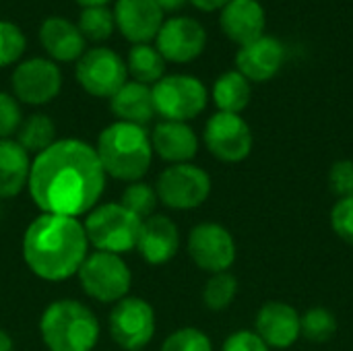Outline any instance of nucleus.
Here are the masks:
<instances>
[{"mask_svg":"<svg viewBox=\"0 0 353 351\" xmlns=\"http://www.w3.org/2000/svg\"><path fill=\"white\" fill-rule=\"evenodd\" d=\"M108 176L85 141L60 139L33 157L27 190L41 213L81 217L99 205Z\"/></svg>","mask_w":353,"mask_h":351,"instance_id":"nucleus-1","label":"nucleus"},{"mask_svg":"<svg viewBox=\"0 0 353 351\" xmlns=\"http://www.w3.org/2000/svg\"><path fill=\"white\" fill-rule=\"evenodd\" d=\"M21 250L35 277L58 283L79 273L89 254V240L81 219L41 213L27 225Z\"/></svg>","mask_w":353,"mask_h":351,"instance_id":"nucleus-2","label":"nucleus"},{"mask_svg":"<svg viewBox=\"0 0 353 351\" xmlns=\"http://www.w3.org/2000/svg\"><path fill=\"white\" fill-rule=\"evenodd\" d=\"M95 153L105 176L126 184L143 180L153 163L149 130L145 126L118 120L99 132Z\"/></svg>","mask_w":353,"mask_h":351,"instance_id":"nucleus-3","label":"nucleus"},{"mask_svg":"<svg viewBox=\"0 0 353 351\" xmlns=\"http://www.w3.org/2000/svg\"><path fill=\"white\" fill-rule=\"evenodd\" d=\"M39 335L48 351H93L99 341V321L83 302L62 298L41 312Z\"/></svg>","mask_w":353,"mask_h":351,"instance_id":"nucleus-4","label":"nucleus"},{"mask_svg":"<svg viewBox=\"0 0 353 351\" xmlns=\"http://www.w3.org/2000/svg\"><path fill=\"white\" fill-rule=\"evenodd\" d=\"M141 219L120 203H99L83 221L89 246L101 252L126 254L134 250Z\"/></svg>","mask_w":353,"mask_h":351,"instance_id":"nucleus-5","label":"nucleus"},{"mask_svg":"<svg viewBox=\"0 0 353 351\" xmlns=\"http://www.w3.org/2000/svg\"><path fill=\"white\" fill-rule=\"evenodd\" d=\"M83 294L99 304H116L130 296L132 273L120 254L89 252L77 273Z\"/></svg>","mask_w":353,"mask_h":351,"instance_id":"nucleus-6","label":"nucleus"},{"mask_svg":"<svg viewBox=\"0 0 353 351\" xmlns=\"http://www.w3.org/2000/svg\"><path fill=\"white\" fill-rule=\"evenodd\" d=\"M151 93L155 114L174 122L194 120L209 103L205 83L192 74H165L151 87Z\"/></svg>","mask_w":353,"mask_h":351,"instance_id":"nucleus-7","label":"nucleus"},{"mask_svg":"<svg viewBox=\"0 0 353 351\" xmlns=\"http://www.w3.org/2000/svg\"><path fill=\"white\" fill-rule=\"evenodd\" d=\"M211 176L194 163L168 166L155 182V192L161 205L174 211H192L203 207L211 197Z\"/></svg>","mask_w":353,"mask_h":351,"instance_id":"nucleus-8","label":"nucleus"},{"mask_svg":"<svg viewBox=\"0 0 353 351\" xmlns=\"http://www.w3.org/2000/svg\"><path fill=\"white\" fill-rule=\"evenodd\" d=\"M74 79L91 97L110 99L128 81V70L124 58L118 52L105 46H97L85 50V54L77 60Z\"/></svg>","mask_w":353,"mask_h":351,"instance_id":"nucleus-9","label":"nucleus"},{"mask_svg":"<svg viewBox=\"0 0 353 351\" xmlns=\"http://www.w3.org/2000/svg\"><path fill=\"white\" fill-rule=\"evenodd\" d=\"M108 329L118 348L124 351H141L155 337V310L147 300L139 296H126L114 304L108 319Z\"/></svg>","mask_w":353,"mask_h":351,"instance_id":"nucleus-10","label":"nucleus"},{"mask_svg":"<svg viewBox=\"0 0 353 351\" xmlns=\"http://www.w3.org/2000/svg\"><path fill=\"white\" fill-rule=\"evenodd\" d=\"M207 151L221 163H240L250 157L254 134L242 114L215 112L203 130Z\"/></svg>","mask_w":353,"mask_h":351,"instance_id":"nucleus-11","label":"nucleus"},{"mask_svg":"<svg viewBox=\"0 0 353 351\" xmlns=\"http://www.w3.org/2000/svg\"><path fill=\"white\" fill-rule=\"evenodd\" d=\"M190 261L205 273H225L234 267L238 246L232 232L215 221L196 223L186 240Z\"/></svg>","mask_w":353,"mask_h":351,"instance_id":"nucleus-12","label":"nucleus"},{"mask_svg":"<svg viewBox=\"0 0 353 351\" xmlns=\"http://www.w3.org/2000/svg\"><path fill=\"white\" fill-rule=\"evenodd\" d=\"M62 89V72L50 58H27L19 62L10 74V91L19 103L46 106L58 97Z\"/></svg>","mask_w":353,"mask_h":351,"instance_id":"nucleus-13","label":"nucleus"},{"mask_svg":"<svg viewBox=\"0 0 353 351\" xmlns=\"http://www.w3.org/2000/svg\"><path fill=\"white\" fill-rule=\"evenodd\" d=\"M155 48L165 62L188 64L205 52L207 31L192 17H170L155 37Z\"/></svg>","mask_w":353,"mask_h":351,"instance_id":"nucleus-14","label":"nucleus"},{"mask_svg":"<svg viewBox=\"0 0 353 351\" xmlns=\"http://www.w3.org/2000/svg\"><path fill=\"white\" fill-rule=\"evenodd\" d=\"M300 312L281 300L265 302L254 317V333L269 350H288L302 337Z\"/></svg>","mask_w":353,"mask_h":351,"instance_id":"nucleus-15","label":"nucleus"},{"mask_svg":"<svg viewBox=\"0 0 353 351\" xmlns=\"http://www.w3.org/2000/svg\"><path fill=\"white\" fill-rule=\"evenodd\" d=\"M116 29L134 43H149L157 37L163 25V10L155 0H116L112 8Z\"/></svg>","mask_w":353,"mask_h":351,"instance_id":"nucleus-16","label":"nucleus"},{"mask_svg":"<svg viewBox=\"0 0 353 351\" xmlns=\"http://www.w3.org/2000/svg\"><path fill=\"white\" fill-rule=\"evenodd\" d=\"M134 250H139L141 259L151 267L170 263L180 250V230L176 221L159 213L143 219Z\"/></svg>","mask_w":353,"mask_h":351,"instance_id":"nucleus-17","label":"nucleus"},{"mask_svg":"<svg viewBox=\"0 0 353 351\" xmlns=\"http://www.w3.org/2000/svg\"><path fill=\"white\" fill-rule=\"evenodd\" d=\"M285 62V46L273 37L263 35L236 52V70L242 72L250 83L271 81Z\"/></svg>","mask_w":353,"mask_h":351,"instance_id":"nucleus-18","label":"nucleus"},{"mask_svg":"<svg viewBox=\"0 0 353 351\" xmlns=\"http://www.w3.org/2000/svg\"><path fill=\"white\" fill-rule=\"evenodd\" d=\"M153 155L168 161L170 166L192 163L199 153V137L188 122L161 120L149 132Z\"/></svg>","mask_w":353,"mask_h":351,"instance_id":"nucleus-19","label":"nucleus"},{"mask_svg":"<svg viewBox=\"0 0 353 351\" xmlns=\"http://www.w3.org/2000/svg\"><path fill=\"white\" fill-rule=\"evenodd\" d=\"M267 25L265 8L259 0H230L219 10V27L228 39L240 48L263 37Z\"/></svg>","mask_w":353,"mask_h":351,"instance_id":"nucleus-20","label":"nucleus"},{"mask_svg":"<svg viewBox=\"0 0 353 351\" xmlns=\"http://www.w3.org/2000/svg\"><path fill=\"white\" fill-rule=\"evenodd\" d=\"M39 41L54 62H77L87 50L77 23L64 17H48L39 27Z\"/></svg>","mask_w":353,"mask_h":351,"instance_id":"nucleus-21","label":"nucleus"},{"mask_svg":"<svg viewBox=\"0 0 353 351\" xmlns=\"http://www.w3.org/2000/svg\"><path fill=\"white\" fill-rule=\"evenodd\" d=\"M110 110L118 122H128L145 128L157 116L151 87L137 81H126L122 89L110 97Z\"/></svg>","mask_w":353,"mask_h":351,"instance_id":"nucleus-22","label":"nucleus"},{"mask_svg":"<svg viewBox=\"0 0 353 351\" xmlns=\"http://www.w3.org/2000/svg\"><path fill=\"white\" fill-rule=\"evenodd\" d=\"M31 161L14 139H0V199H14L27 188Z\"/></svg>","mask_w":353,"mask_h":351,"instance_id":"nucleus-23","label":"nucleus"},{"mask_svg":"<svg viewBox=\"0 0 353 351\" xmlns=\"http://www.w3.org/2000/svg\"><path fill=\"white\" fill-rule=\"evenodd\" d=\"M211 97L217 106V112L242 114L252 99V83L236 68L225 70L215 79Z\"/></svg>","mask_w":353,"mask_h":351,"instance_id":"nucleus-24","label":"nucleus"},{"mask_svg":"<svg viewBox=\"0 0 353 351\" xmlns=\"http://www.w3.org/2000/svg\"><path fill=\"white\" fill-rule=\"evenodd\" d=\"M126 70L132 81L153 87L165 77V60L151 43H134L126 56Z\"/></svg>","mask_w":353,"mask_h":351,"instance_id":"nucleus-25","label":"nucleus"},{"mask_svg":"<svg viewBox=\"0 0 353 351\" xmlns=\"http://www.w3.org/2000/svg\"><path fill=\"white\" fill-rule=\"evenodd\" d=\"M14 141L29 155L35 157V155H39L41 151H46L48 147H52L58 141L56 139V124L46 114H31L21 122Z\"/></svg>","mask_w":353,"mask_h":351,"instance_id":"nucleus-26","label":"nucleus"},{"mask_svg":"<svg viewBox=\"0 0 353 351\" xmlns=\"http://www.w3.org/2000/svg\"><path fill=\"white\" fill-rule=\"evenodd\" d=\"M238 292H240V283L234 273L230 271L215 273L207 279L203 288V304L211 312H223L234 304Z\"/></svg>","mask_w":353,"mask_h":351,"instance_id":"nucleus-27","label":"nucleus"},{"mask_svg":"<svg viewBox=\"0 0 353 351\" xmlns=\"http://www.w3.org/2000/svg\"><path fill=\"white\" fill-rule=\"evenodd\" d=\"M302 337L310 343H327L335 337L339 329V321L333 310L325 306H312L300 317Z\"/></svg>","mask_w":353,"mask_h":351,"instance_id":"nucleus-28","label":"nucleus"},{"mask_svg":"<svg viewBox=\"0 0 353 351\" xmlns=\"http://www.w3.org/2000/svg\"><path fill=\"white\" fill-rule=\"evenodd\" d=\"M77 27L83 33L85 41H105L116 29L114 12L108 6H87L81 10Z\"/></svg>","mask_w":353,"mask_h":351,"instance_id":"nucleus-29","label":"nucleus"},{"mask_svg":"<svg viewBox=\"0 0 353 351\" xmlns=\"http://www.w3.org/2000/svg\"><path fill=\"white\" fill-rule=\"evenodd\" d=\"M122 207H126L130 213H134L141 221L155 215V209H157V192H155V186L147 184L145 180H139V182H130L126 184V188L122 190V197L118 201Z\"/></svg>","mask_w":353,"mask_h":351,"instance_id":"nucleus-30","label":"nucleus"},{"mask_svg":"<svg viewBox=\"0 0 353 351\" xmlns=\"http://www.w3.org/2000/svg\"><path fill=\"white\" fill-rule=\"evenodd\" d=\"M25 48L27 37L21 27L12 21L0 19V68L17 64V60L25 54Z\"/></svg>","mask_w":353,"mask_h":351,"instance_id":"nucleus-31","label":"nucleus"},{"mask_svg":"<svg viewBox=\"0 0 353 351\" xmlns=\"http://www.w3.org/2000/svg\"><path fill=\"white\" fill-rule=\"evenodd\" d=\"M159 351H213V341L196 327H182L165 337Z\"/></svg>","mask_w":353,"mask_h":351,"instance_id":"nucleus-32","label":"nucleus"},{"mask_svg":"<svg viewBox=\"0 0 353 351\" xmlns=\"http://www.w3.org/2000/svg\"><path fill=\"white\" fill-rule=\"evenodd\" d=\"M331 230L333 234L343 240L345 244L353 246V197L350 199H337L331 209Z\"/></svg>","mask_w":353,"mask_h":351,"instance_id":"nucleus-33","label":"nucleus"},{"mask_svg":"<svg viewBox=\"0 0 353 351\" xmlns=\"http://www.w3.org/2000/svg\"><path fill=\"white\" fill-rule=\"evenodd\" d=\"M23 122L21 103L12 93L0 91V139H12Z\"/></svg>","mask_w":353,"mask_h":351,"instance_id":"nucleus-34","label":"nucleus"},{"mask_svg":"<svg viewBox=\"0 0 353 351\" xmlns=\"http://www.w3.org/2000/svg\"><path fill=\"white\" fill-rule=\"evenodd\" d=\"M329 188L337 199L353 197V159H337L331 166Z\"/></svg>","mask_w":353,"mask_h":351,"instance_id":"nucleus-35","label":"nucleus"},{"mask_svg":"<svg viewBox=\"0 0 353 351\" xmlns=\"http://www.w3.org/2000/svg\"><path fill=\"white\" fill-rule=\"evenodd\" d=\"M221 351H271L267 343L250 329L234 331L221 345Z\"/></svg>","mask_w":353,"mask_h":351,"instance_id":"nucleus-36","label":"nucleus"},{"mask_svg":"<svg viewBox=\"0 0 353 351\" xmlns=\"http://www.w3.org/2000/svg\"><path fill=\"white\" fill-rule=\"evenodd\" d=\"M188 2L203 12H213V10H221L230 0H188Z\"/></svg>","mask_w":353,"mask_h":351,"instance_id":"nucleus-37","label":"nucleus"},{"mask_svg":"<svg viewBox=\"0 0 353 351\" xmlns=\"http://www.w3.org/2000/svg\"><path fill=\"white\" fill-rule=\"evenodd\" d=\"M186 2H188V0H155V4L163 10V14H165V12L180 10Z\"/></svg>","mask_w":353,"mask_h":351,"instance_id":"nucleus-38","label":"nucleus"},{"mask_svg":"<svg viewBox=\"0 0 353 351\" xmlns=\"http://www.w3.org/2000/svg\"><path fill=\"white\" fill-rule=\"evenodd\" d=\"M12 348H14L12 337L4 329H0V351H12Z\"/></svg>","mask_w":353,"mask_h":351,"instance_id":"nucleus-39","label":"nucleus"},{"mask_svg":"<svg viewBox=\"0 0 353 351\" xmlns=\"http://www.w3.org/2000/svg\"><path fill=\"white\" fill-rule=\"evenodd\" d=\"M83 8H87V6H108V2H112V0H77Z\"/></svg>","mask_w":353,"mask_h":351,"instance_id":"nucleus-40","label":"nucleus"}]
</instances>
